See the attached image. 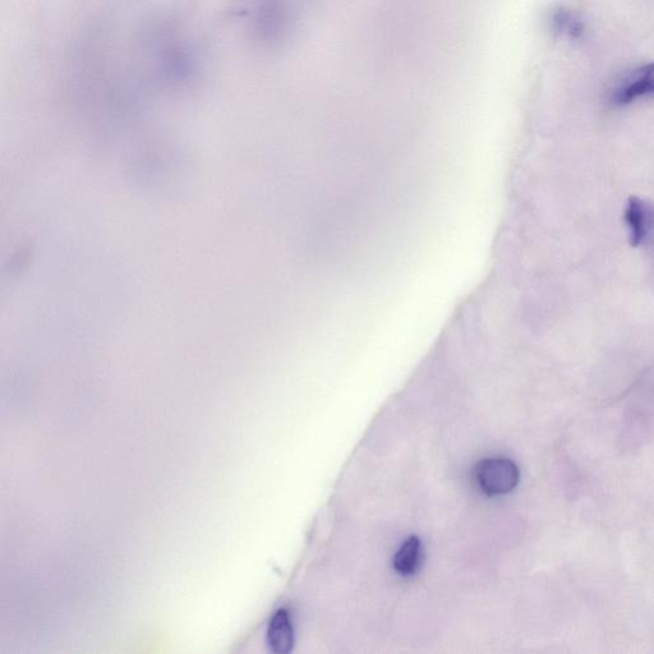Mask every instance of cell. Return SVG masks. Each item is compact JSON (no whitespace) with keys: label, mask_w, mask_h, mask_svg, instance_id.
Instances as JSON below:
<instances>
[{"label":"cell","mask_w":654,"mask_h":654,"mask_svg":"<svg viewBox=\"0 0 654 654\" xmlns=\"http://www.w3.org/2000/svg\"><path fill=\"white\" fill-rule=\"evenodd\" d=\"M474 480L483 494L508 495L518 486L520 472L518 465L510 459L490 458L482 460L474 468Z\"/></svg>","instance_id":"1"},{"label":"cell","mask_w":654,"mask_h":654,"mask_svg":"<svg viewBox=\"0 0 654 654\" xmlns=\"http://www.w3.org/2000/svg\"><path fill=\"white\" fill-rule=\"evenodd\" d=\"M648 96H654V63L635 69L626 76L612 94V103L628 105Z\"/></svg>","instance_id":"2"},{"label":"cell","mask_w":654,"mask_h":654,"mask_svg":"<svg viewBox=\"0 0 654 654\" xmlns=\"http://www.w3.org/2000/svg\"><path fill=\"white\" fill-rule=\"evenodd\" d=\"M632 247H639L654 236V211L637 196L629 198L625 210Z\"/></svg>","instance_id":"3"},{"label":"cell","mask_w":654,"mask_h":654,"mask_svg":"<svg viewBox=\"0 0 654 654\" xmlns=\"http://www.w3.org/2000/svg\"><path fill=\"white\" fill-rule=\"evenodd\" d=\"M267 642L273 649V652L285 654L292 651L294 644V633L292 621L287 610H279L275 612L273 619L267 629Z\"/></svg>","instance_id":"4"},{"label":"cell","mask_w":654,"mask_h":654,"mask_svg":"<svg viewBox=\"0 0 654 654\" xmlns=\"http://www.w3.org/2000/svg\"><path fill=\"white\" fill-rule=\"evenodd\" d=\"M422 545L416 536L409 537L394 557V569L402 577H412L422 565Z\"/></svg>","instance_id":"5"},{"label":"cell","mask_w":654,"mask_h":654,"mask_svg":"<svg viewBox=\"0 0 654 654\" xmlns=\"http://www.w3.org/2000/svg\"><path fill=\"white\" fill-rule=\"evenodd\" d=\"M556 29L571 39H579L583 35L584 26L579 18L569 11H559L555 15Z\"/></svg>","instance_id":"6"}]
</instances>
